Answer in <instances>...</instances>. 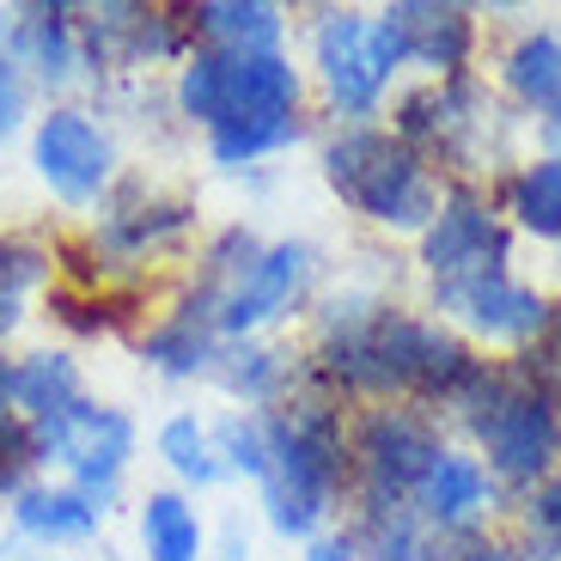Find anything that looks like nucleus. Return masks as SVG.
I'll return each mask as SVG.
<instances>
[{
    "label": "nucleus",
    "mask_w": 561,
    "mask_h": 561,
    "mask_svg": "<svg viewBox=\"0 0 561 561\" xmlns=\"http://www.w3.org/2000/svg\"><path fill=\"white\" fill-rule=\"evenodd\" d=\"M348 489H354L348 403L299 354V379L287 391V403L268 409V477L256 482L263 519L287 543H311L348 506Z\"/></svg>",
    "instance_id": "nucleus-1"
},
{
    "label": "nucleus",
    "mask_w": 561,
    "mask_h": 561,
    "mask_svg": "<svg viewBox=\"0 0 561 561\" xmlns=\"http://www.w3.org/2000/svg\"><path fill=\"white\" fill-rule=\"evenodd\" d=\"M446 421L463 427L470 451L506 494H525L549 470H561V391L531 366V354L477 360Z\"/></svg>",
    "instance_id": "nucleus-2"
},
{
    "label": "nucleus",
    "mask_w": 561,
    "mask_h": 561,
    "mask_svg": "<svg viewBox=\"0 0 561 561\" xmlns=\"http://www.w3.org/2000/svg\"><path fill=\"white\" fill-rule=\"evenodd\" d=\"M318 171L348 214H360L366 226H385V232H409V239L427 232L439 196H446V178L385 123L330 128L318 147Z\"/></svg>",
    "instance_id": "nucleus-3"
},
{
    "label": "nucleus",
    "mask_w": 561,
    "mask_h": 561,
    "mask_svg": "<svg viewBox=\"0 0 561 561\" xmlns=\"http://www.w3.org/2000/svg\"><path fill=\"white\" fill-rule=\"evenodd\" d=\"M391 135L409 140L446 183H477L482 171H501L506 111L494 85L477 68L451 80H415L391 99Z\"/></svg>",
    "instance_id": "nucleus-4"
},
{
    "label": "nucleus",
    "mask_w": 561,
    "mask_h": 561,
    "mask_svg": "<svg viewBox=\"0 0 561 561\" xmlns=\"http://www.w3.org/2000/svg\"><path fill=\"white\" fill-rule=\"evenodd\" d=\"M306 140V68L287 49L226 56V92L202 147L220 171H244Z\"/></svg>",
    "instance_id": "nucleus-5"
},
{
    "label": "nucleus",
    "mask_w": 561,
    "mask_h": 561,
    "mask_svg": "<svg viewBox=\"0 0 561 561\" xmlns=\"http://www.w3.org/2000/svg\"><path fill=\"white\" fill-rule=\"evenodd\" d=\"M306 43H311L318 99L336 116V128L379 123L385 104H391L397 68L385 56L379 31H373V13H360V7H318L306 25Z\"/></svg>",
    "instance_id": "nucleus-6"
},
{
    "label": "nucleus",
    "mask_w": 561,
    "mask_h": 561,
    "mask_svg": "<svg viewBox=\"0 0 561 561\" xmlns=\"http://www.w3.org/2000/svg\"><path fill=\"white\" fill-rule=\"evenodd\" d=\"M446 446H451L446 427H439V415H427V409H415V403H366L360 415H348V463H354V489L348 494L409 501Z\"/></svg>",
    "instance_id": "nucleus-7"
},
{
    "label": "nucleus",
    "mask_w": 561,
    "mask_h": 561,
    "mask_svg": "<svg viewBox=\"0 0 561 561\" xmlns=\"http://www.w3.org/2000/svg\"><path fill=\"white\" fill-rule=\"evenodd\" d=\"M31 165L61 208H92V214L104 208V196L123 178L116 135L85 104H43L31 116Z\"/></svg>",
    "instance_id": "nucleus-8"
},
{
    "label": "nucleus",
    "mask_w": 561,
    "mask_h": 561,
    "mask_svg": "<svg viewBox=\"0 0 561 561\" xmlns=\"http://www.w3.org/2000/svg\"><path fill=\"white\" fill-rule=\"evenodd\" d=\"M196 232V202L190 196H159L147 178H116V190L104 196L99 208V226H92V239L85 251L99 256L92 275H140V268H153L159 256L183 251V239Z\"/></svg>",
    "instance_id": "nucleus-9"
},
{
    "label": "nucleus",
    "mask_w": 561,
    "mask_h": 561,
    "mask_svg": "<svg viewBox=\"0 0 561 561\" xmlns=\"http://www.w3.org/2000/svg\"><path fill=\"white\" fill-rule=\"evenodd\" d=\"M31 439H37V458L43 470L56 463L61 482H73L80 494H92V501L111 513V501L123 494L128 482V463H135V415L116 403H99V397H85L73 415L49 421V427H31Z\"/></svg>",
    "instance_id": "nucleus-10"
},
{
    "label": "nucleus",
    "mask_w": 561,
    "mask_h": 561,
    "mask_svg": "<svg viewBox=\"0 0 561 561\" xmlns=\"http://www.w3.org/2000/svg\"><path fill=\"white\" fill-rule=\"evenodd\" d=\"M415 263L427 275V287L434 280H470V275L513 268V226H506L494 190H482V183H446L439 214L415 239Z\"/></svg>",
    "instance_id": "nucleus-11"
},
{
    "label": "nucleus",
    "mask_w": 561,
    "mask_h": 561,
    "mask_svg": "<svg viewBox=\"0 0 561 561\" xmlns=\"http://www.w3.org/2000/svg\"><path fill=\"white\" fill-rule=\"evenodd\" d=\"M427 306L439 311V323H451L470 348L494 342V348H531L543 336L549 318V294H537L531 280H519L513 268H494V275H470V280H434L427 287Z\"/></svg>",
    "instance_id": "nucleus-12"
},
{
    "label": "nucleus",
    "mask_w": 561,
    "mask_h": 561,
    "mask_svg": "<svg viewBox=\"0 0 561 561\" xmlns=\"http://www.w3.org/2000/svg\"><path fill=\"white\" fill-rule=\"evenodd\" d=\"M311 280H318V251L306 239H275L256 251V263L232 280V294L220 306V342H251L275 330L280 318H294L306 306Z\"/></svg>",
    "instance_id": "nucleus-13"
},
{
    "label": "nucleus",
    "mask_w": 561,
    "mask_h": 561,
    "mask_svg": "<svg viewBox=\"0 0 561 561\" xmlns=\"http://www.w3.org/2000/svg\"><path fill=\"white\" fill-rule=\"evenodd\" d=\"M379 19L397 37L403 68H421L427 80L470 73V61H477V43H482L477 7H458V0H391V7H379Z\"/></svg>",
    "instance_id": "nucleus-14"
},
{
    "label": "nucleus",
    "mask_w": 561,
    "mask_h": 561,
    "mask_svg": "<svg viewBox=\"0 0 561 561\" xmlns=\"http://www.w3.org/2000/svg\"><path fill=\"white\" fill-rule=\"evenodd\" d=\"M409 501H415L421 525H427L434 537H458V531L494 525V513L506 506V489L489 477V463H482L470 446H446Z\"/></svg>",
    "instance_id": "nucleus-15"
},
{
    "label": "nucleus",
    "mask_w": 561,
    "mask_h": 561,
    "mask_svg": "<svg viewBox=\"0 0 561 561\" xmlns=\"http://www.w3.org/2000/svg\"><path fill=\"white\" fill-rule=\"evenodd\" d=\"M0 49L19 61L37 92H68L73 80L85 73V49H80V7H19L0 25Z\"/></svg>",
    "instance_id": "nucleus-16"
},
{
    "label": "nucleus",
    "mask_w": 561,
    "mask_h": 561,
    "mask_svg": "<svg viewBox=\"0 0 561 561\" xmlns=\"http://www.w3.org/2000/svg\"><path fill=\"white\" fill-rule=\"evenodd\" d=\"M7 519H13V531L25 537V543H85V537L104 531V506L92 501V494H80L73 482H25V489L7 501Z\"/></svg>",
    "instance_id": "nucleus-17"
},
{
    "label": "nucleus",
    "mask_w": 561,
    "mask_h": 561,
    "mask_svg": "<svg viewBox=\"0 0 561 561\" xmlns=\"http://www.w3.org/2000/svg\"><path fill=\"white\" fill-rule=\"evenodd\" d=\"M501 92L525 116H561V25H525L501 49Z\"/></svg>",
    "instance_id": "nucleus-18"
},
{
    "label": "nucleus",
    "mask_w": 561,
    "mask_h": 561,
    "mask_svg": "<svg viewBox=\"0 0 561 561\" xmlns=\"http://www.w3.org/2000/svg\"><path fill=\"white\" fill-rule=\"evenodd\" d=\"M348 543L360 561H427L434 531L421 525L415 501H385V494H348Z\"/></svg>",
    "instance_id": "nucleus-19"
},
{
    "label": "nucleus",
    "mask_w": 561,
    "mask_h": 561,
    "mask_svg": "<svg viewBox=\"0 0 561 561\" xmlns=\"http://www.w3.org/2000/svg\"><path fill=\"white\" fill-rule=\"evenodd\" d=\"M85 373L68 348H31L13 354V415L25 427H49V421L73 415L85 403Z\"/></svg>",
    "instance_id": "nucleus-20"
},
{
    "label": "nucleus",
    "mask_w": 561,
    "mask_h": 561,
    "mask_svg": "<svg viewBox=\"0 0 561 561\" xmlns=\"http://www.w3.org/2000/svg\"><path fill=\"white\" fill-rule=\"evenodd\" d=\"M190 31L202 49L263 56V49H287V7H275V0H196Z\"/></svg>",
    "instance_id": "nucleus-21"
},
{
    "label": "nucleus",
    "mask_w": 561,
    "mask_h": 561,
    "mask_svg": "<svg viewBox=\"0 0 561 561\" xmlns=\"http://www.w3.org/2000/svg\"><path fill=\"white\" fill-rule=\"evenodd\" d=\"M208 379L239 409H280L287 391H294V379H299V360L287 348H275V342H263V336L220 342V360H214Z\"/></svg>",
    "instance_id": "nucleus-22"
},
{
    "label": "nucleus",
    "mask_w": 561,
    "mask_h": 561,
    "mask_svg": "<svg viewBox=\"0 0 561 561\" xmlns=\"http://www.w3.org/2000/svg\"><path fill=\"white\" fill-rule=\"evenodd\" d=\"M135 354L153 366L159 379H208L214 360H220V336H214L208 323L183 318V311H153L147 330L135 336Z\"/></svg>",
    "instance_id": "nucleus-23"
},
{
    "label": "nucleus",
    "mask_w": 561,
    "mask_h": 561,
    "mask_svg": "<svg viewBox=\"0 0 561 561\" xmlns=\"http://www.w3.org/2000/svg\"><path fill=\"white\" fill-rule=\"evenodd\" d=\"M501 214L513 232H525V239L537 244H561V165L543 153L519 159V165L501 178Z\"/></svg>",
    "instance_id": "nucleus-24"
},
{
    "label": "nucleus",
    "mask_w": 561,
    "mask_h": 561,
    "mask_svg": "<svg viewBox=\"0 0 561 561\" xmlns=\"http://www.w3.org/2000/svg\"><path fill=\"white\" fill-rule=\"evenodd\" d=\"M147 561H208V525L183 489H147L135 513Z\"/></svg>",
    "instance_id": "nucleus-25"
},
{
    "label": "nucleus",
    "mask_w": 561,
    "mask_h": 561,
    "mask_svg": "<svg viewBox=\"0 0 561 561\" xmlns=\"http://www.w3.org/2000/svg\"><path fill=\"white\" fill-rule=\"evenodd\" d=\"M153 451H159V463H165V470L183 482V489H214V482L226 477L220 458H214V434H208V421H202L196 409H178V415L159 421Z\"/></svg>",
    "instance_id": "nucleus-26"
},
{
    "label": "nucleus",
    "mask_w": 561,
    "mask_h": 561,
    "mask_svg": "<svg viewBox=\"0 0 561 561\" xmlns=\"http://www.w3.org/2000/svg\"><path fill=\"white\" fill-rule=\"evenodd\" d=\"M208 434L226 477H244V482L268 477V409H226L220 421H208Z\"/></svg>",
    "instance_id": "nucleus-27"
},
{
    "label": "nucleus",
    "mask_w": 561,
    "mask_h": 561,
    "mask_svg": "<svg viewBox=\"0 0 561 561\" xmlns=\"http://www.w3.org/2000/svg\"><path fill=\"white\" fill-rule=\"evenodd\" d=\"M519 549L525 561H561V470L519 494Z\"/></svg>",
    "instance_id": "nucleus-28"
},
{
    "label": "nucleus",
    "mask_w": 561,
    "mask_h": 561,
    "mask_svg": "<svg viewBox=\"0 0 561 561\" xmlns=\"http://www.w3.org/2000/svg\"><path fill=\"white\" fill-rule=\"evenodd\" d=\"M56 280V244H43L37 232H0V294L31 299Z\"/></svg>",
    "instance_id": "nucleus-29"
},
{
    "label": "nucleus",
    "mask_w": 561,
    "mask_h": 561,
    "mask_svg": "<svg viewBox=\"0 0 561 561\" xmlns=\"http://www.w3.org/2000/svg\"><path fill=\"white\" fill-rule=\"evenodd\" d=\"M43 458H37V439H31V427L19 415L0 421V501H13L25 482H37Z\"/></svg>",
    "instance_id": "nucleus-30"
},
{
    "label": "nucleus",
    "mask_w": 561,
    "mask_h": 561,
    "mask_svg": "<svg viewBox=\"0 0 561 561\" xmlns=\"http://www.w3.org/2000/svg\"><path fill=\"white\" fill-rule=\"evenodd\" d=\"M427 561H525V549H519V537L482 525V531L434 537V556H427Z\"/></svg>",
    "instance_id": "nucleus-31"
},
{
    "label": "nucleus",
    "mask_w": 561,
    "mask_h": 561,
    "mask_svg": "<svg viewBox=\"0 0 561 561\" xmlns=\"http://www.w3.org/2000/svg\"><path fill=\"white\" fill-rule=\"evenodd\" d=\"M31 99H37V85H31L25 73H19V61L0 49V140L31 123Z\"/></svg>",
    "instance_id": "nucleus-32"
},
{
    "label": "nucleus",
    "mask_w": 561,
    "mask_h": 561,
    "mask_svg": "<svg viewBox=\"0 0 561 561\" xmlns=\"http://www.w3.org/2000/svg\"><path fill=\"white\" fill-rule=\"evenodd\" d=\"M519 354H531V366L543 373L549 385L561 391V299H549V318H543V336L531 342V348H519Z\"/></svg>",
    "instance_id": "nucleus-33"
},
{
    "label": "nucleus",
    "mask_w": 561,
    "mask_h": 561,
    "mask_svg": "<svg viewBox=\"0 0 561 561\" xmlns=\"http://www.w3.org/2000/svg\"><path fill=\"white\" fill-rule=\"evenodd\" d=\"M306 561H360V556H354L348 531H323V537H311V543H306Z\"/></svg>",
    "instance_id": "nucleus-34"
},
{
    "label": "nucleus",
    "mask_w": 561,
    "mask_h": 561,
    "mask_svg": "<svg viewBox=\"0 0 561 561\" xmlns=\"http://www.w3.org/2000/svg\"><path fill=\"white\" fill-rule=\"evenodd\" d=\"M537 153L561 165V116H543V123H537Z\"/></svg>",
    "instance_id": "nucleus-35"
},
{
    "label": "nucleus",
    "mask_w": 561,
    "mask_h": 561,
    "mask_svg": "<svg viewBox=\"0 0 561 561\" xmlns=\"http://www.w3.org/2000/svg\"><path fill=\"white\" fill-rule=\"evenodd\" d=\"M13 415V354L0 348V421Z\"/></svg>",
    "instance_id": "nucleus-36"
},
{
    "label": "nucleus",
    "mask_w": 561,
    "mask_h": 561,
    "mask_svg": "<svg viewBox=\"0 0 561 561\" xmlns=\"http://www.w3.org/2000/svg\"><path fill=\"white\" fill-rule=\"evenodd\" d=\"M244 556H251V549H244L239 525H232V531H226V543H220V561H244Z\"/></svg>",
    "instance_id": "nucleus-37"
},
{
    "label": "nucleus",
    "mask_w": 561,
    "mask_h": 561,
    "mask_svg": "<svg viewBox=\"0 0 561 561\" xmlns=\"http://www.w3.org/2000/svg\"><path fill=\"white\" fill-rule=\"evenodd\" d=\"M0 25H7V19H0Z\"/></svg>",
    "instance_id": "nucleus-38"
}]
</instances>
